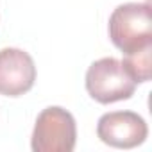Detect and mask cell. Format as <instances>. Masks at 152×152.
Returning a JSON list of instances; mask_svg holds the SVG:
<instances>
[{"label":"cell","instance_id":"cell-2","mask_svg":"<svg viewBox=\"0 0 152 152\" xmlns=\"http://www.w3.org/2000/svg\"><path fill=\"white\" fill-rule=\"evenodd\" d=\"M86 90L91 99L100 104H113L127 100L134 95L136 83L127 73L122 61L115 57H102L86 72Z\"/></svg>","mask_w":152,"mask_h":152},{"label":"cell","instance_id":"cell-5","mask_svg":"<svg viewBox=\"0 0 152 152\" xmlns=\"http://www.w3.org/2000/svg\"><path fill=\"white\" fill-rule=\"evenodd\" d=\"M36 81L32 57L22 48L0 50V95L20 97L27 93Z\"/></svg>","mask_w":152,"mask_h":152},{"label":"cell","instance_id":"cell-6","mask_svg":"<svg viewBox=\"0 0 152 152\" xmlns=\"http://www.w3.org/2000/svg\"><path fill=\"white\" fill-rule=\"evenodd\" d=\"M150 56H152V45L140 48L136 52L125 54V57L122 61L127 73L132 77V81L136 84L150 81Z\"/></svg>","mask_w":152,"mask_h":152},{"label":"cell","instance_id":"cell-1","mask_svg":"<svg viewBox=\"0 0 152 152\" xmlns=\"http://www.w3.org/2000/svg\"><path fill=\"white\" fill-rule=\"evenodd\" d=\"M109 38L124 54L136 52L152 45V18L150 6L122 4L109 16Z\"/></svg>","mask_w":152,"mask_h":152},{"label":"cell","instance_id":"cell-4","mask_svg":"<svg viewBox=\"0 0 152 152\" xmlns=\"http://www.w3.org/2000/svg\"><path fill=\"white\" fill-rule=\"evenodd\" d=\"M148 134L147 122L134 111H111L99 118L97 136L115 148H134Z\"/></svg>","mask_w":152,"mask_h":152},{"label":"cell","instance_id":"cell-3","mask_svg":"<svg viewBox=\"0 0 152 152\" xmlns=\"http://www.w3.org/2000/svg\"><path fill=\"white\" fill-rule=\"evenodd\" d=\"M77 140V125L72 113L50 106L38 115L32 132L34 152H72Z\"/></svg>","mask_w":152,"mask_h":152}]
</instances>
